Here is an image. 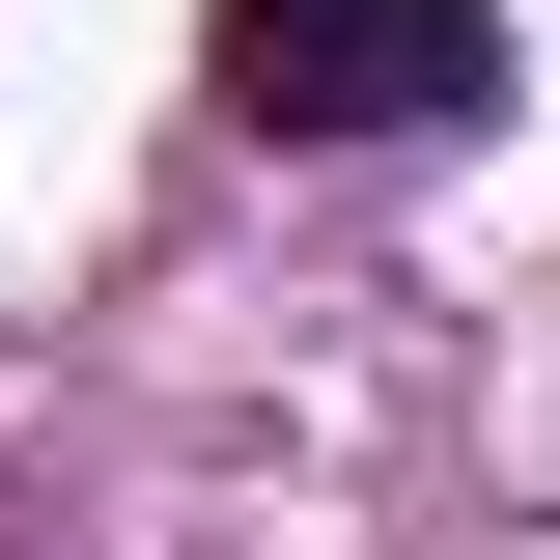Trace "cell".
I'll use <instances>...</instances> for the list:
<instances>
[{
    "label": "cell",
    "mask_w": 560,
    "mask_h": 560,
    "mask_svg": "<svg viewBox=\"0 0 560 560\" xmlns=\"http://www.w3.org/2000/svg\"><path fill=\"white\" fill-rule=\"evenodd\" d=\"M224 113L253 140H448V113H504V0H224Z\"/></svg>",
    "instance_id": "cell-1"
}]
</instances>
